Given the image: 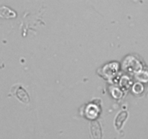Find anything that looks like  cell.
Wrapping results in <instances>:
<instances>
[{"label":"cell","instance_id":"1","mask_svg":"<svg viewBox=\"0 0 148 139\" xmlns=\"http://www.w3.org/2000/svg\"><path fill=\"white\" fill-rule=\"evenodd\" d=\"M11 93L22 103L28 104L30 102V96L23 86L20 84H16L12 87Z\"/></svg>","mask_w":148,"mask_h":139},{"label":"cell","instance_id":"2","mask_svg":"<svg viewBox=\"0 0 148 139\" xmlns=\"http://www.w3.org/2000/svg\"><path fill=\"white\" fill-rule=\"evenodd\" d=\"M90 133L93 139H102V129H101V124L98 121L94 120L91 121L90 124Z\"/></svg>","mask_w":148,"mask_h":139},{"label":"cell","instance_id":"3","mask_svg":"<svg viewBox=\"0 0 148 139\" xmlns=\"http://www.w3.org/2000/svg\"><path fill=\"white\" fill-rule=\"evenodd\" d=\"M127 117H128V111H121L117 114L115 119V123H114L117 130H121Z\"/></svg>","mask_w":148,"mask_h":139},{"label":"cell","instance_id":"4","mask_svg":"<svg viewBox=\"0 0 148 139\" xmlns=\"http://www.w3.org/2000/svg\"><path fill=\"white\" fill-rule=\"evenodd\" d=\"M16 16H17V14L8 7H5V6L0 7V17L1 18H14V17H16Z\"/></svg>","mask_w":148,"mask_h":139}]
</instances>
